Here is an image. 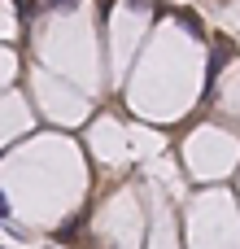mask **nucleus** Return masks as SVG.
<instances>
[{
	"mask_svg": "<svg viewBox=\"0 0 240 249\" xmlns=\"http://www.w3.org/2000/svg\"><path fill=\"white\" fill-rule=\"evenodd\" d=\"M0 219H9V201H4V193H0Z\"/></svg>",
	"mask_w": 240,
	"mask_h": 249,
	"instance_id": "nucleus-2",
	"label": "nucleus"
},
{
	"mask_svg": "<svg viewBox=\"0 0 240 249\" xmlns=\"http://www.w3.org/2000/svg\"><path fill=\"white\" fill-rule=\"evenodd\" d=\"M70 4H79V0H35V9H48V13L52 9H70Z\"/></svg>",
	"mask_w": 240,
	"mask_h": 249,
	"instance_id": "nucleus-1",
	"label": "nucleus"
}]
</instances>
